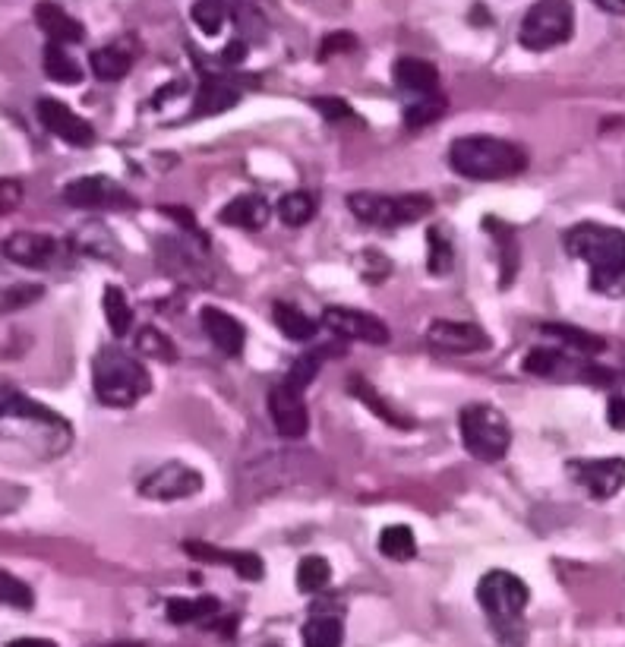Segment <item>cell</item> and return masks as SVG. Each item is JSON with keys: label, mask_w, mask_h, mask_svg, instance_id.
I'll list each match as a JSON object with an SVG mask.
<instances>
[{"label": "cell", "mask_w": 625, "mask_h": 647, "mask_svg": "<svg viewBox=\"0 0 625 647\" xmlns=\"http://www.w3.org/2000/svg\"><path fill=\"white\" fill-rule=\"evenodd\" d=\"M0 439L42 458H57L70 449L73 430L57 411L32 401L13 386H0Z\"/></svg>", "instance_id": "1"}, {"label": "cell", "mask_w": 625, "mask_h": 647, "mask_svg": "<svg viewBox=\"0 0 625 647\" xmlns=\"http://www.w3.org/2000/svg\"><path fill=\"white\" fill-rule=\"evenodd\" d=\"M562 244L575 259L588 262L591 288L597 294L613 300L625 297V231L597 225V221H581L566 231Z\"/></svg>", "instance_id": "2"}, {"label": "cell", "mask_w": 625, "mask_h": 647, "mask_svg": "<svg viewBox=\"0 0 625 647\" xmlns=\"http://www.w3.org/2000/svg\"><path fill=\"white\" fill-rule=\"evenodd\" d=\"M449 165L468 180H506L528 168V152L496 136H461L449 149Z\"/></svg>", "instance_id": "3"}, {"label": "cell", "mask_w": 625, "mask_h": 647, "mask_svg": "<svg viewBox=\"0 0 625 647\" xmlns=\"http://www.w3.org/2000/svg\"><path fill=\"white\" fill-rule=\"evenodd\" d=\"M92 386L98 401L108 408H133L152 392V376L133 354L105 348L92 360Z\"/></svg>", "instance_id": "4"}, {"label": "cell", "mask_w": 625, "mask_h": 647, "mask_svg": "<svg viewBox=\"0 0 625 647\" xmlns=\"http://www.w3.org/2000/svg\"><path fill=\"white\" fill-rule=\"evenodd\" d=\"M458 430L465 449L477 461H502L512 446V427L490 404H468L458 414Z\"/></svg>", "instance_id": "5"}, {"label": "cell", "mask_w": 625, "mask_h": 647, "mask_svg": "<svg viewBox=\"0 0 625 647\" xmlns=\"http://www.w3.org/2000/svg\"><path fill=\"white\" fill-rule=\"evenodd\" d=\"M528 600H531L528 584L512 572L493 569L477 581V603L493 619L499 635H506L509 629H521V613L528 606Z\"/></svg>", "instance_id": "6"}, {"label": "cell", "mask_w": 625, "mask_h": 647, "mask_svg": "<svg viewBox=\"0 0 625 647\" xmlns=\"http://www.w3.org/2000/svg\"><path fill=\"white\" fill-rule=\"evenodd\" d=\"M348 209L364 225L376 228H398L411 225L433 212V199L427 193H401V196H382V193H351Z\"/></svg>", "instance_id": "7"}, {"label": "cell", "mask_w": 625, "mask_h": 647, "mask_svg": "<svg viewBox=\"0 0 625 647\" xmlns=\"http://www.w3.org/2000/svg\"><path fill=\"white\" fill-rule=\"evenodd\" d=\"M575 29V10L569 0H537L524 13L518 42L528 51H550L562 42H569Z\"/></svg>", "instance_id": "8"}, {"label": "cell", "mask_w": 625, "mask_h": 647, "mask_svg": "<svg viewBox=\"0 0 625 647\" xmlns=\"http://www.w3.org/2000/svg\"><path fill=\"white\" fill-rule=\"evenodd\" d=\"M64 202L73 209H95V212H120V209L136 206V199L120 187L117 180L105 174L70 180L64 187Z\"/></svg>", "instance_id": "9"}, {"label": "cell", "mask_w": 625, "mask_h": 647, "mask_svg": "<svg viewBox=\"0 0 625 647\" xmlns=\"http://www.w3.org/2000/svg\"><path fill=\"white\" fill-rule=\"evenodd\" d=\"M199 490H203V474L180 461L161 464L158 471H152L149 477H143V483H139V496L155 499V502L187 499V496H196Z\"/></svg>", "instance_id": "10"}, {"label": "cell", "mask_w": 625, "mask_h": 647, "mask_svg": "<svg viewBox=\"0 0 625 647\" xmlns=\"http://www.w3.org/2000/svg\"><path fill=\"white\" fill-rule=\"evenodd\" d=\"M322 326L345 341H364V345H386L389 329L373 313L351 310V307H329L322 313Z\"/></svg>", "instance_id": "11"}, {"label": "cell", "mask_w": 625, "mask_h": 647, "mask_svg": "<svg viewBox=\"0 0 625 647\" xmlns=\"http://www.w3.org/2000/svg\"><path fill=\"white\" fill-rule=\"evenodd\" d=\"M38 124H42L51 136L64 139L67 146H92L95 143V130L89 120H83L76 111H70L64 101L57 98H38L35 105Z\"/></svg>", "instance_id": "12"}, {"label": "cell", "mask_w": 625, "mask_h": 647, "mask_svg": "<svg viewBox=\"0 0 625 647\" xmlns=\"http://www.w3.org/2000/svg\"><path fill=\"white\" fill-rule=\"evenodd\" d=\"M269 414H272L275 430L285 439H304L310 430L304 392L294 389L291 382H278V386L269 392Z\"/></svg>", "instance_id": "13"}, {"label": "cell", "mask_w": 625, "mask_h": 647, "mask_svg": "<svg viewBox=\"0 0 625 647\" xmlns=\"http://www.w3.org/2000/svg\"><path fill=\"white\" fill-rule=\"evenodd\" d=\"M572 477L594 499H613L625 490V458H597V461H572Z\"/></svg>", "instance_id": "14"}, {"label": "cell", "mask_w": 625, "mask_h": 647, "mask_svg": "<svg viewBox=\"0 0 625 647\" xmlns=\"http://www.w3.org/2000/svg\"><path fill=\"white\" fill-rule=\"evenodd\" d=\"M427 341L439 351L449 354H477L490 348V335L474 322H455V319H433L427 329Z\"/></svg>", "instance_id": "15"}, {"label": "cell", "mask_w": 625, "mask_h": 647, "mask_svg": "<svg viewBox=\"0 0 625 647\" xmlns=\"http://www.w3.org/2000/svg\"><path fill=\"white\" fill-rule=\"evenodd\" d=\"M4 256L23 269H45L57 256V240L38 231H16L4 240Z\"/></svg>", "instance_id": "16"}, {"label": "cell", "mask_w": 625, "mask_h": 647, "mask_svg": "<svg viewBox=\"0 0 625 647\" xmlns=\"http://www.w3.org/2000/svg\"><path fill=\"white\" fill-rule=\"evenodd\" d=\"M199 322H203V332L209 335V341L225 357H240V354H244L247 329H244V322H240V319H234L231 313L218 310V307H203V313H199Z\"/></svg>", "instance_id": "17"}, {"label": "cell", "mask_w": 625, "mask_h": 647, "mask_svg": "<svg viewBox=\"0 0 625 647\" xmlns=\"http://www.w3.org/2000/svg\"><path fill=\"white\" fill-rule=\"evenodd\" d=\"M35 23L54 45H79L86 38L83 23L73 19L60 4H54V0H38V4H35Z\"/></svg>", "instance_id": "18"}, {"label": "cell", "mask_w": 625, "mask_h": 647, "mask_svg": "<svg viewBox=\"0 0 625 647\" xmlns=\"http://www.w3.org/2000/svg\"><path fill=\"white\" fill-rule=\"evenodd\" d=\"M240 101V92L228 83V79L221 76H212L206 73L203 76V86H199L196 98H193V111L190 117H215V114H225L231 111Z\"/></svg>", "instance_id": "19"}, {"label": "cell", "mask_w": 625, "mask_h": 647, "mask_svg": "<svg viewBox=\"0 0 625 647\" xmlns=\"http://www.w3.org/2000/svg\"><path fill=\"white\" fill-rule=\"evenodd\" d=\"M269 215H272L269 202L262 196H256V193H247V196L231 199L228 206L218 212V221H221V225H231V228L259 231V228H266Z\"/></svg>", "instance_id": "20"}, {"label": "cell", "mask_w": 625, "mask_h": 647, "mask_svg": "<svg viewBox=\"0 0 625 647\" xmlns=\"http://www.w3.org/2000/svg\"><path fill=\"white\" fill-rule=\"evenodd\" d=\"M392 79L398 89L414 92V95H430L439 86V70L430 64V60L420 57H398L392 67Z\"/></svg>", "instance_id": "21"}, {"label": "cell", "mask_w": 625, "mask_h": 647, "mask_svg": "<svg viewBox=\"0 0 625 647\" xmlns=\"http://www.w3.org/2000/svg\"><path fill=\"white\" fill-rule=\"evenodd\" d=\"M540 332L547 335V338L562 341V345H566L569 351H575V354H600V351H607V341H603L600 335L584 332L578 326H569V322H543Z\"/></svg>", "instance_id": "22"}, {"label": "cell", "mask_w": 625, "mask_h": 647, "mask_svg": "<svg viewBox=\"0 0 625 647\" xmlns=\"http://www.w3.org/2000/svg\"><path fill=\"white\" fill-rule=\"evenodd\" d=\"M130 64H133L130 51L117 48V45L95 48L89 54V67H92L95 79H102V83H120V79L130 73Z\"/></svg>", "instance_id": "23"}, {"label": "cell", "mask_w": 625, "mask_h": 647, "mask_svg": "<svg viewBox=\"0 0 625 647\" xmlns=\"http://www.w3.org/2000/svg\"><path fill=\"white\" fill-rule=\"evenodd\" d=\"M221 610V603L215 597H171L165 606V616L174 625H190V622H203Z\"/></svg>", "instance_id": "24"}, {"label": "cell", "mask_w": 625, "mask_h": 647, "mask_svg": "<svg viewBox=\"0 0 625 647\" xmlns=\"http://www.w3.org/2000/svg\"><path fill=\"white\" fill-rule=\"evenodd\" d=\"M379 553L392 562H408L417 556V537L408 524H389L379 534Z\"/></svg>", "instance_id": "25"}, {"label": "cell", "mask_w": 625, "mask_h": 647, "mask_svg": "<svg viewBox=\"0 0 625 647\" xmlns=\"http://www.w3.org/2000/svg\"><path fill=\"white\" fill-rule=\"evenodd\" d=\"M272 319H275L278 332L285 338H291V341H310L316 335V322L304 310L291 307V303H275Z\"/></svg>", "instance_id": "26"}, {"label": "cell", "mask_w": 625, "mask_h": 647, "mask_svg": "<svg viewBox=\"0 0 625 647\" xmlns=\"http://www.w3.org/2000/svg\"><path fill=\"white\" fill-rule=\"evenodd\" d=\"M45 73H48L51 83H60V86L83 83V67L67 54L64 45H54V42L45 48Z\"/></svg>", "instance_id": "27"}, {"label": "cell", "mask_w": 625, "mask_h": 647, "mask_svg": "<svg viewBox=\"0 0 625 647\" xmlns=\"http://www.w3.org/2000/svg\"><path fill=\"white\" fill-rule=\"evenodd\" d=\"M102 310H105V319H108V326H111V332L117 338L130 335V329H133V307H130V300H127L124 291L108 285L105 294H102Z\"/></svg>", "instance_id": "28"}, {"label": "cell", "mask_w": 625, "mask_h": 647, "mask_svg": "<svg viewBox=\"0 0 625 647\" xmlns=\"http://www.w3.org/2000/svg\"><path fill=\"white\" fill-rule=\"evenodd\" d=\"M304 647H341L345 641V629H341V619L335 616H313L304 622Z\"/></svg>", "instance_id": "29"}, {"label": "cell", "mask_w": 625, "mask_h": 647, "mask_svg": "<svg viewBox=\"0 0 625 647\" xmlns=\"http://www.w3.org/2000/svg\"><path fill=\"white\" fill-rule=\"evenodd\" d=\"M316 209H319V202H316V196L307 193V190H294V193H288V196L278 199V218L285 221L288 228L307 225V221L316 215Z\"/></svg>", "instance_id": "30"}, {"label": "cell", "mask_w": 625, "mask_h": 647, "mask_svg": "<svg viewBox=\"0 0 625 647\" xmlns=\"http://www.w3.org/2000/svg\"><path fill=\"white\" fill-rule=\"evenodd\" d=\"M348 389H351V395H357L360 401H364V404H367V408H370V411H373V414H376L379 420H386V423H392V427H398V430H411V427H414V423H411L408 417H401V414H395V411L389 408V404H386V401H382V398H379V395L373 392V386H370V382H367V379H360V376H354V379L348 382Z\"/></svg>", "instance_id": "31"}, {"label": "cell", "mask_w": 625, "mask_h": 647, "mask_svg": "<svg viewBox=\"0 0 625 647\" xmlns=\"http://www.w3.org/2000/svg\"><path fill=\"white\" fill-rule=\"evenodd\" d=\"M452 266H455V250H452L449 231L433 225L427 231V269L430 275H446L452 272Z\"/></svg>", "instance_id": "32"}, {"label": "cell", "mask_w": 625, "mask_h": 647, "mask_svg": "<svg viewBox=\"0 0 625 647\" xmlns=\"http://www.w3.org/2000/svg\"><path fill=\"white\" fill-rule=\"evenodd\" d=\"M332 581V565L322 556H304L297 565V588L304 594H316L322 588H329Z\"/></svg>", "instance_id": "33"}, {"label": "cell", "mask_w": 625, "mask_h": 647, "mask_svg": "<svg viewBox=\"0 0 625 647\" xmlns=\"http://www.w3.org/2000/svg\"><path fill=\"white\" fill-rule=\"evenodd\" d=\"M483 228H487L496 240H499V256H502V288L509 285V281L515 278V269H518V253H515V234L512 228H506L502 221L496 218H483Z\"/></svg>", "instance_id": "34"}, {"label": "cell", "mask_w": 625, "mask_h": 647, "mask_svg": "<svg viewBox=\"0 0 625 647\" xmlns=\"http://www.w3.org/2000/svg\"><path fill=\"white\" fill-rule=\"evenodd\" d=\"M442 114H446V98L436 95V92L420 95V98H414L411 105L405 108V127L408 130H420V127L433 124V120L442 117Z\"/></svg>", "instance_id": "35"}, {"label": "cell", "mask_w": 625, "mask_h": 647, "mask_svg": "<svg viewBox=\"0 0 625 647\" xmlns=\"http://www.w3.org/2000/svg\"><path fill=\"white\" fill-rule=\"evenodd\" d=\"M136 348L143 351L146 357L165 360V363H174V360H177V348H174V341H171L165 332H158L155 326H143V329L136 332Z\"/></svg>", "instance_id": "36"}, {"label": "cell", "mask_w": 625, "mask_h": 647, "mask_svg": "<svg viewBox=\"0 0 625 647\" xmlns=\"http://www.w3.org/2000/svg\"><path fill=\"white\" fill-rule=\"evenodd\" d=\"M42 297H45V288L42 285H32V281L0 288V316H4V313H16V310H26V307H32V303L42 300Z\"/></svg>", "instance_id": "37"}, {"label": "cell", "mask_w": 625, "mask_h": 647, "mask_svg": "<svg viewBox=\"0 0 625 647\" xmlns=\"http://www.w3.org/2000/svg\"><path fill=\"white\" fill-rule=\"evenodd\" d=\"M329 351H332V348H319V351H310V354H304V357H297L294 367H291L288 376H285V382H291V386L300 389V392H307V386L316 379V373H319V367H322V360L329 357Z\"/></svg>", "instance_id": "38"}, {"label": "cell", "mask_w": 625, "mask_h": 647, "mask_svg": "<svg viewBox=\"0 0 625 647\" xmlns=\"http://www.w3.org/2000/svg\"><path fill=\"white\" fill-rule=\"evenodd\" d=\"M190 16H193V23L203 29L206 35H218L221 29H225L228 7L221 4V0H196Z\"/></svg>", "instance_id": "39"}, {"label": "cell", "mask_w": 625, "mask_h": 647, "mask_svg": "<svg viewBox=\"0 0 625 647\" xmlns=\"http://www.w3.org/2000/svg\"><path fill=\"white\" fill-rule=\"evenodd\" d=\"M0 606H16V610H32L35 594L26 581H19L10 572H0Z\"/></svg>", "instance_id": "40"}, {"label": "cell", "mask_w": 625, "mask_h": 647, "mask_svg": "<svg viewBox=\"0 0 625 647\" xmlns=\"http://www.w3.org/2000/svg\"><path fill=\"white\" fill-rule=\"evenodd\" d=\"M310 105L322 114V120H326V124H341V120H357L354 108L348 105L345 98H338V95H316V98H310Z\"/></svg>", "instance_id": "41"}, {"label": "cell", "mask_w": 625, "mask_h": 647, "mask_svg": "<svg viewBox=\"0 0 625 647\" xmlns=\"http://www.w3.org/2000/svg\"><path fill=\"white\" fill-rule=\"evenodd\" d=\"M231 569L244 581H262V578H266V562H262L256 553H234Z\"/></svg>", "instance_id": "42"}, {"label": "cell", "mask_w": 625, "mask_h": 647, "mask_svg": "<svg viewBox=\"0 0 625 647\" xmlns=\"http://www.w3.org/2000/svg\"><path fill=\"white\" fill-rule=\"evenodd\" d=\"M354 48H360V42H357V35H354V32H332V35L322 38V51H319V57L326 60V57H332V54H351Z\"/></svg>", "instance_id": "43"}, {"label": "cell", "mask_w": 625, "mask_h": 647, "mask_svg": "<svg viewBox=\"0 0 625 647\" xmlns=\"http://www.w3.org/2000/svg\"><path fill=\"white\" fill-rule=\"evenodd\" d=\"M23 202V184L10 177H0V215H10Z\"/></svg>", "instance_id": "44"}, {"label": "cell", "mask_w": 625, "mask_h": 647, "mask_svg": "<svg viewBox=\"0 0 625 647\" xmlns=\"http://www.w3.org/2000/svg\"><path fill=\"white\" fill-rule=\"evenodd\" d=\"M607 420L613 430H625V395H613L607 404Z\"/></svg>", "instance_id": "45"}, {"label": "cell", "mask_w": 625, "mask_h": 647, "mask_svg": "<svg viewBox=\"0 0 625 647\" xmlns=\"http://www.w3.org/2000/svg\"><path fill=\"white\" fill-rule=\"evenodd\" d=\"M244 57H247V42H244V38H237V42H228V48L221 51V60H225V64H240Z\"/></svg>", "instance_id": "46"}, {"label": "cell", "mask_w": 625, "mask_h": 647, "mask_svg": "<svg viewBox=\"0 0 625 647\" xmlns=\"http://www.w3.org/2000/svg\"><path fill=\"white\" fill-rule=\"evenodd\" d=\"M7 647H57V644L51 638H16Z\"/></svg>", "instance_id": "47"}, {"label": "cell", "mask_w": 625, "mask_h": 647, "mask_svg": "<svg viewBox=\"0 0 625 647\" xmlns=\"http://www.w3.org/2000/svg\"><path fill=\"white\" fill-rule=\"evenodd\" d=\"M594 4H597L600 10H607V13L625 16V0H594Z\"/></svg>", "instance_id": "48"}, {"label": "cell", "mask_w": 625, "mask_h": 647, "mask_svg": "<svg viewBox=\"0 0 625 647\" xmlns=\"http://www.w3.org/2000/svg\"><path fill=\"white\" fill-rule=\"evenodd\" d=\"M108 647H146V644H139V641H117V644H108Z\"/></svg>", "instance_id": "49"}]
</instances>
